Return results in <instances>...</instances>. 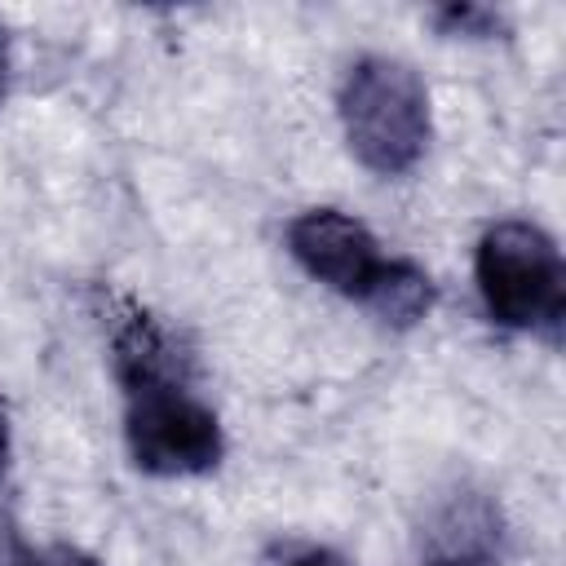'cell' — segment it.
<instances>
[{
	"label": "cell",
	"mask_w": 566,
	"mask_h": 566,
	"mask_svg": "<svg viewBox=\"0 0 566 566\" xmlns=\"http://www.w3.org/2000/svg\"><path fill=\"white\" fill-rule=\"evenodd\" d=\"M9 75H13V53H9V31L0 27V102L9 93Z\"/></svg>",
	"instance_id": "30bf717a"
},
{
	"label": "cell",
	"mask_w": 566,
	"mask_h": 566,
	"mask_svg": "<svg viewBox=\"0 0 566 566\" xmlns=\"http://www.w3.org/2000/svg\"><path fill=\"white\" fill-rule=\"evenodd\" d=\"M433 301H438L433 279H429L416 261L389 256L385 270H380V279H376V287L367 292L363 305H367L380 323H389V327H416V323L433 310Z\"/></svg>",
	"instance_id": "5b68a950"
},
{
	"label": "cell",
	"mask_w": 566,
	"mask_h": 566,
	"mask_svg": "<svg viewBox=\"0 0 566 566\" xmlns=\"http://www.w3.org/2000/svg\"><path fill=\"white\" fill-rule=\"evenodd\" d=\"M13 566H102L93 553H84L80 544H18V557Z\"/></svg>",
	"instance_id": "52a82bcc"
},
{
	"label": "cell",
	"mask_w": 566,
	"mask_h": 566,
	"mask_svg": "<svg viewBox=\"0 0 566 566\" xmlns=\"http://www.w3.org/2000/svg\"><path fill=\"white\" fill-rule=\"evenodd\" d=\"M4 469H9V424L0 416V478H4Z\"/></svg>",
	"instance_id": "8fae6325"
},
{
	"label": "cell",
	"mask_w": 566,
	"mask_h": 566,
	"mask_svg": "<svg viewBox=\"0 0 566 566\" xmlns=\"http://www.w3.org/2000/svg\"><path fill=\"white\" fill-rule=\"evenodd\" d=\"M473 279L486 314L513 332L562 336L566 314V265L557 239L535 221H495L478 239Z\"/></svg>",
	"instance_id": "3957f363"
},
{
	"label": "cell",
	"mask_w": 566,
	"mask_h": 566,
	"mask_svg": "<svg viewBox=\"0 0 566 566\" xmlns=\"http://www.w3.org/2000/svg\"><path fill=\"white\" fill-rule=\"evenodd\" d=\"M340 128L363 168L376 177H402L429 146V88L411 62L367 53L340 80Z\"/></svg>",
	"instance_id": "7a4b0ae2"
},
{
	"label": "cell",
	"mask_w": 566,
	"mask_h": 566,
	"mask_svg": "<svg viewBox=\"0 0 566 566\" xmlns=\"http://www.w3.org/2000/svg\"><path fill=\"white\" fill-rule=\"evenodd\" d=\"M424 566H504V562H495V557H486V553H438V557H429Z\"/></svg>",
	"instance_id": "9c48e42d"
},
{
	"label": "cell",
	"mask_w": 566,
	"mask_h": 566,
	"mask_svg": "<svg viewBox=\"0 0 566 566\" xmlns=\"http://www.w3.org/2000/svg\"><path fill=\"white\" fill-rule=\"evenodd\" d=\"M274 566H354V562L327 544H283L274 553Z\"/></svg>",
	"instance_id": "ba28073f"
},
{
	"label": "cell",
	"mask_w": 566,
	"mask_h": 566,
	"mask_svg": "<svg viewBox=\"0 0 566 566\" xmlns=\"http://www.w3.org/2000/svg\"><path fill=\"white\" fill-rule=\"evenodd\" d=\"M111 367L124 389V442L142 473L199 478L221 464V420L190 389L186 354L150 314H128L115 327Z\"/></svg>",
	"instance_id": "6da1fadb"
},
{
	"label": "cell",
	"mask_w": 566,
	"mask_h": 566,
	"mask_svg": "<svg viewBox=\"0 0 566 566\" xmlns=\"http://www.w3.org/2000/svg\"><path fill=\"white\" fill-rule=\"evenodd\" d=\"M433 27L442 35H455V40L460 35L464 40H495L504 31V18L495 9H486V4H442L433 13Z\"/></svg>",
	"instance_id": "8992f818"
},
{
	"label": "cell",
	"mask_w": 566,
	"mask_h": 566,
	"mask_svg": "<svg viewBox=\"0 0 566 566\" xmlns=\"http://www.w3.org/2000/svg\"><path fill=\"white\" fill-rule=\"evenodd\" d=\"M287 248L301 261V270L310 279H318L323 287L349 296V301H367V292L376 287L380 270H385V252L376 243V234L336 208H310L287 226Z\"/></svg>",
	"instance_id": "277c9868"
}]
</instances>
